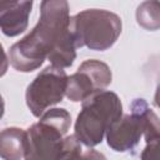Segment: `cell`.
<instances>
[{
  "label": "cell",
  "instance_id": "obj_1",
  "mask_svg": "<svg viewBox=\"0 0 160 160\" xmlns=\"http://www.w3.org/2000/svg\"><path fill=\"white\" fill-rule=\"evenodd\" d=\"M66 1H42L41 16L36 28L10 50L11 64L21 71H30L42 64L48 55L52 66L72 64L75 42L70 31Z\"/></svg>",
  "mask_w": 160,
  "mask_h": 160
},
{
  "label": "cell",
  "instance_id": "obj_2",
  "mask_svg": "<svg viewBox=\"0 0 160 160\" xmlns=\"http://www.w3.org/2000/svg\"><path fill=\"white\" fill-rule=\"evenodd\" d=\"M121 115V102L118 96L102 91L89 99L78 116L75 135L88 146L99 144L104 132Z\"/></svg>",
  "mask_w": 160,
  "mask_h": 160
},
{
  "label": "cell",
  "instance_id": "obj_3",
  "mask_svg": "<svg viewBox=\"0 0 160 160\" xmlns=\"http://www.w3.org/2000/svg\"><path fill=\"white\" fill-rule=\"evenodd\" d=\"M70 31L76 48L88 45L94 50H105L119 36L121 21L105 10H86L70 18Z\"/></svg>",
  "mask_w": 160,
  "mask_h": 160
},
{
  "label": "cell",
  "instance_id": "obj_4",
  "mask_svg": "<svg viewBox=\"0 0 160 160\" xmlns=\"http://www.w3.org/2000/svg\"><path fill=\"white\" fill-rule=\"evenodd\" d=\"M66 84V75L60 68H46L28 88L26 100L32 114L39 116L49 105L61 101Z\"/></svg>",
  "mask_w": 160,
  "mask_h": 160
},
{
  "label": "cell",
  "instance_id": "obj_5",
  "mask_svg": "<svg viewBox=\"0 0 160 160\" xmlns=\"http://www.w3.org/2000/svg\"><path fill=\"white\" fill-rule=\"evenodd\" d=\"M150 112L151 111L145 105L141 112L135 111L131 116L128 115L121 121L120 119L114 121L108 129L109 145L118 151H125L138 142L144 130L148 131L150 129H158V118L154 120L148 119Z\"/></svg>",
  "mask_w": 160,
  "mask_h": 160
},
{
  "label": "cell",
  "instance_id": "obj_6",
  "mask_svg": "<svg viewBox=\"0 0 160 160\" xmlns=\"http://www.w3.org/2000/svg\"><path fill=\"white\" fill-rule=\"evenodd\" d=\"M111 81L109 68L99 61H86L79 71L68 79V96L72 101H80L99 88H105Z\"/></svg>",
  "mask_w": 160,
  "mask_h": 160
},
{
  "label": "cell",
  "instance_id": "obj_7",
  "mask_svg": "<svg viewBox=\"0 0 160 160\" xmlns=\"http://www.w3.org/2000/svg\"><path fill=\"white\" fill-rule=\"evenodd\" d=\"M31 1H0V28L9 36H15L22 32L28 25Z\"/></svg>",
  "mask_w": 160,
  "mask_h": 160
},
{
  "label": "cell",
  "instance_id": "obj_8",
  "mask_svg": "<svg viewBox=\"0 0 160 160\" xmlns=\"http://www.w3.org/2000/svg\"><path fill=\"white\" fill-rule=\"evenodd\" d=\"M25 141V132L19 129H5V131L0 134V155L5 160H20L25 151L15 148V144H22Z\"/></svg>",
  "mask_w": 160,
  "mask_h": 160
},
{
  "label": "cell",
  "instance_id": "obj_9",
  "mask_svg": "<svg viewBox=\"0 0 160 160\" xmlns=\"http://www.w3.org/2000/svg\"><path fill=\"white\" fill-rule=\"evenodd\" d=\"M8 64H6V58H5V52L2 50V46L0 45V76L6 71Z\"/></svg>",
  "mask_w": 160,
  "mask_h": 160
},
{
  "label": "cell",
  "instance_id": "obj_10",
  "mask_svg": "<svg viewBox=\"0 0 160 160\" xmlns=\"http://www.w3.org/2000/svg\"><path fill=\"white\" fill-rule=\"evenodd\" d=\"M2 112H4V104H2V99L0 96V116L2 115Z\"/></svg>",
  "mask_w": 160,
  "mask_h": 160
}]
</instances>
